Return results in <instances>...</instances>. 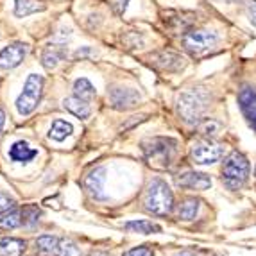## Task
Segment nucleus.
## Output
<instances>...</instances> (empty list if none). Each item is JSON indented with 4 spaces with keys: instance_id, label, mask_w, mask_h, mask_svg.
Segmentation results:
<instances>
[{
    "instance_id": "obj_1",
    "label": "nucleus",
    "mask_w": 256,
    "mask_h": 256,
    "mask_svg": "<svg viewBox=\"0 0 256 256\" xmlns=\"http://www.w3.org/2000/svg\"><path fill=\"white\" fill-rule=\"evenodd\" d=\"M210 102V94L204 88H190L178 97V113L186 124H199Z\"/></svg>"
},
{
    "instance_id": "obj_2",
    "label": "nucleus",
    "mask_w": 256,
    "mask_h": 256,
    "mask_svg": "<svg viewBox=\"0 0 256 256\" xmlns=\"http://www.w3.org/2000/svg\"><path fill=\"white\" fill-rule=\"evenodd\" d=\"M142 150L146 154V160L156 168H166L174 162L178 152V142L174 138L154 136L142 142Z\"/></svg>"
},
{
    "instance_id": "obj_3",
    "label": "nucleus",
    "mask_w": 256,
    "mask_h": 256,
    "mask_svg": "<svg viewBox=\"0 0 256 256\" xmlns=\"http://www.w3.org/2000/svg\"><path fill=\"white\" fill-rule=\"evenodd\" d=\"M144 206L149 214L166 217L174 210V196L170 186L163 180H152L147 186V192L144 196Z\"/></svg>"
},
{
    "instance_id": "obj_4",
    "label": "nucleus",
    "mask_w": 256,
    "mask_h": 256,
    "mask_svg": "<svg viewBox=\"0 0 256 256\" xmlns=\"http://www.w3.org/2000/svg\"><path fill=\"white\" fill-rule=\"evenodd\" d=\"M249 178V162L238 150L233 152L224 160L222 165V181L230 190H238Z\"/></svg>"
},
{
    "instance_id": "obj_5",
    "label": "nucleus",
    "mask_w": 256,
    "mask_h": 256,
    "mask_svg": "<svg viewBox=\"0 0 256 256\" xmlns=\"http://www.w3.org/2000/svg\"><path fill=\"white\" fill-rule=\"evenodd\" d=\"M43 94V77L38 74H30L27 77L26 84H24V90L18 95L16 98V111L22 116L30 115L32 111L38 108L40 100H42Z\"/></svg>"
},
{
    "instance_id": "obj_6",
    "label": "nucleus",
    "mask_w": 256,
    "mask_h": 256,
    "mask_svg": "<svg viewBox=\"0 0 256 256\" xmlns=\"http://www.w3.org/2000/svg\"><path fill=\"white\" fill-rule=\"evenodd\" d=\"M218 42L217 32L206 29H197V30H186L181 38L183 47L186 48L190 54H202V52L210 50L215 47Z\"/></svg>"
},
{
    "instance_id": "obj_7",
    "label": "nucleus",
    "mask_w": 256,
    "mask_h": 256,
    "mask_svg": "<svg viewBox=\"0 0 256 256\" xmlns=\"http://www.w3.org/2000/svg\"><path fill=\"white\" fill-rule=\"evenodd\" d=\"M190 156H192L194 163H197V165H212V163H217L224 156V147L208 138V140L194 144Z\"/></svg>"
},
{
    "instance_id": "obj_8",
    "label": "nucleus",
    "mask_w": 256,
    "mask_h": 256,
    "mask_svg": "<svg viewBox=\"0 0 256 256\" xmlns=\"http://www.w3.org/2000/svg\"><path fill=\"white\" fill-rule=\"evenodd\" d=\"M149 63L162 72H181L186 66V60L183 56L172 50L154 52V54L149 56Z\"/></svg>"
},
{
    "instance_id": "obj_9",
    "label": "nucleus",
    "mask_w": 256,
    "mask_h": 256,
    "mask_svg": "<svg viewBox=\"0 0 256 256\" xmlns=\"http://www.w3.org/2000/svg\"><path fill=\"white\" fill-rule=\"evenodd\" d=\"M108 100L115 110L126 111L132 110L142 102V95L134 88H122V86H116L113 90H110L108 94Z\"/></svg>"
},
{
    "instance_id": "obj_10",
    "label": "nucleus",
    "mask_w": 256,
    "mask_h": 256,
    "mask_svg": "<svg viewBox=\"0 0 256 256\" xmlns=\"http://www.w3.org/2000/svg\"><path fill=\"white\" fill-rule=\"evenodd\" d=\"M238 106L248 124L256 131V90L252 86H244L238 92Z\"/></svg>"
},
{
    "instance_id": "obj_11",
    "label": "nucleus",
    "mask_w": 256,
    "mask_h": 256,
    "mask_svg": "<svg viewBox=\"0 0 256 256\" xmlns=\"http://www.w3.org/2000/svg\"><path fill=\"white\" fill-rule=\"evenodd\" d=\"M27 54V45L24 43H13L6 47L4 50L0 52V68L2 70H11L16 68L18 64L24 61Z\"/></svg>"
},
{
    "instance_id": "obj_12",
    "label": "nucleus",
    "mask_w": 256,
    "mask_h": 256,
    "mask_svg": "<svg viewBox=\"0 0 256 256\" xmlns=\"http://www.w3.org/2000/svg\"><path fill=\"white\" fill-rule=\"evenodd\" d=\"M178 184L181 188H188V190H208L212 186V178L202 172H184L178 178Z\"/></svg>"
},
{
    "instance_id": "obj_13",
    "label": "nucleus",
    "mask_w": 256,
    "mask_h": 256,
    "mask_svg": "<svg viewBox=\"0 0 256 256\" xmlns=\"http://www.w3.org/2000/svg\"><path fill=\"white\" fill-rule=\"evenodd\" d=\"M104 184H106V168H102V166H97L95 170H92L90 174L86 176L84 180L86 190L95 199H104Z\"/></svg>"
},
{
    "instance_id": "obj_14",
    "label": "nucleus",
    "mask_w": 256,
    "mask_h": 256,
    "mask_svg": "<svg viewBox=\"0 0 256 256\" xmlns=\"http://www.w3.org/2000/svg\"><path fill=\"white\" fill-rule=\"evenodd\" d=\"M64 246V238L43 235L36 240V252L38 256H61Z\"/></svg>"
},
{
    "instance_id": "obj_15",
    "label": "nucleus",
    "mask_w": 256,
    "mask_h": 256,
    "mask_svg": "<svg viewBox=\"0 0 256 256\" xmlns=\"http://www.w3.org/2000/svg\"><path fill=\"white\" fill-rule=\"evenodd\" d=\"M64 56H66V47H64V45L50 43V45H47L42 52V64L47 70H50V68H54L56 64L60 63L61 60H63Z\"/></svg>"
},
{
    "instance_id": "obj_16",
    "label": "nucleus",
    "mask_w": 256,
    "mask_h": 256,
    "mask_svg": "<svg viewBox=\"0 0 256 256\" xmlns=\"http://www.w3.org/2000/svg\"><path fill=\"white\" fill-rule=\"evenodd\" d=\"M63 106L66 111H70L72 115H76L77 118H88V116L92 115V108L90 104H88V100H84V98L77 97V95H72V97H66L63 100Z\"/></svg>"
},
{
    "instance_id": "obj_17",
    "label": "nucleus",
    "mask_w": 256,
    "mask_h": 256,
    "mask_svg": "<svg viewBox=\"0 0 256 256\" xmlns=\"http://www.w3.org/2000/svg\"><path fill=\"white\" fill-rule=\"evenodd\" d=\"M36 154H38V150L29 147L27 142H22V140L13 144V147L9 149V158L13 160V162H20V163L30 162L32 158H36Z\"/></svg>"
},
{
    "instance_id": "obj_18",
    "label": "nucleus",
    "mask_w": 256,
    "mask_h": 256,
    "mask_svg": "<svg viewBox=\"0 0 256 256\" xmlns=\"http://www.w3.org/2000/svg\"><path fill=\"white\" fill-rule=\"evenodd\" d=\"M27 244L22 238H0V256H22L26 252Z\"/></svg>"
},
{
    "instance_id": "obj_19",
    "label": "nucleus",
    "mask_w": 256,
    "mask_h": 256,
    "mask_svg": "<svg viewBox=\"0 0 256 256\" xmlns=\"http://www.w3.org/2000/svg\"><path fill=\"white\" fill-rule=\"evenodd\" d=\"M45 2L42 0H14V14L16 16H29L32 13L45 11Z\"/></svg>"
},
{
    "instance_id": "obj_20",
    "label": "nucleus",
    "mask_w": 256,
    "mask_h": 256,
    "mask_svg": "<svg viewBox=\"0 0 256 256\" xmlns=\"http://www.w3.org/2000/svg\"><path fill=\"white\" fill-rule=\"evenodd\" d=\"M199 206H201V202L197 201L196 197H186L181 201L180 208H178V217L181 220H192L199 214Z\"/></svg>"
},
{
    "instance_id": "obj_21",
    "label": "nucleus",
    "mask_w": 256,
    "mask_h": 256,
    "mask_svg": "<svg viewBox=\"0 0 256 256\" xmlns=\"http://www.w3.org/2000/svg\"><path fill=\"white\" fill-rule=\"evenodd\" d=\"M124 228L132 233H140V235H150V233H162V228L150 220H131L126 222Z\"/></svg>"
},
{
    "instance_id": "obj_22",
    "label": "nucleus",
    "mask_w": 256,
    "mask_h": 256,
    "mask_svg": "<svg viewBox=\"0 0 256 256\" xmlns=\"http://www.w3.org/2000/svg\"><path fill=\"white\" fill-rule=\"evenodd\" d=\"M72 132H74V128L70 122H66V120H54L50 126V131H48V136L56 142H63V140H66Z\"/></svg>"
},
{
    "instance_id": "obj_23",
    "label": "nucleus",
    "mask_w": 256,
    "mask_h": 256,
    "mask_svg": "<svg viewBox=\"0 0 256 256\" xmlns=\"http://www.w3.org/2000/svg\"><path fill=\"white\" fill-rule=\"evenodd\" d=\"M20 226H24L22 210L13 208L0 217V230H14V228H20Z\"/></svg>"
},
{
    "instance_id": "obj_24",
    "label": "nucleus",
    "mask_w": 256,
    "mask_h": 256,
    "mask_svg": "<svg viewBox=\"0 0 256 256\" xmlns=\"http://www.w3.org/2000/svg\"><path fill=\"white\" fill-rule=\"evenodd\" d=\"M74 95L84 98V100H92L97 95V90L86 77H81V79H76V82H74Z\"/></svg>"
},
{
    "instance_id": "obj_25",
    "label": "nucleus",
    "mask_w": 256,
    "mask_h": 256,
    "mask_svg": "<svg viewBox=\"0 0 256 256\" xmlns=\"http://www.w3.org/2000/svg\"><path fill=\"white\" fill-rule=\"evenodd\" d=\"M218 131H220V124H218L217 120L204 118L199 122V132H201L204 138H210V140H212L214 136H217Z\"/></svg>"
},
{
    "instance_id": "obj_26",
    "label": "nucleus",
    "mask_w": 256,
    "mask_h": 256,
    "mask_svg": "<svg viewBox=\"0 0 256 256\" xmlns=\"http://www.w3.org/2000/svg\"><path fill=\"white\" fill-rule=\"evenodd\" d=\"M40 215H42V212H40V208L34 204H29V206H26V208H22L24 226H34V224H38Z\"/></svg>"
},
{
    "instance_id": "obj_27",
    "label": "nucleus",
    "mask_w": 256,
    "mask_h": 256,
    "mask_svg": "<svg viewBox=\"0 0 256 256\" xmlns=\"http://www.w3.org/2000/svg\"><path fill=\"white\" fill-rule=\"evenodd\" d=\"M14 206H16L14 199H11V197L6 196V194H0V215L9 212V210H13Z\"/></svg>"
},
{
    "instance_id": "obj_28",
    "label": "nucleus",
    "mask_w": 256,
    "mask_h": 256,
    "mask_svg": "<svg viewBox=\"0 0 256 256\" xmlns=\"http://www.w3.org/2000/svg\"><path fill=\"white\" fill-rule=\"evenodd\" d=\"M124 256H154V252H152V249L142 246V248H134V249H131V251H128Z\"/></svg>"
},
{
    "instance_id": "obj_29",
    "label": "nucleus",
    "mask_w": 256,
    "mask_h": 256,
    "mask_svg": "<svg viewBox=\"0 0 256 256\" xmlns=\"http://www.w3.org/2000/svg\"><path fill=\"white\" fill-rule=\"evenodd\" d=\"M128 2L129 0H113V9H115V13L118 14H124L126 8H128Z\"/></svg>"
},
{
    "instance_id": "obj_30",
    "label": "nucleus",
    "mask_w": 256,
    "mask_h": 256,
    "mask_svg": "<svg viewBox=\"0 0 256 256\" xmlns=\"http://www.w3.org/2000/svg\"><path fill=\"white\" fill-rule=\"evenodd\" d=\"M174 256H206V252H202V251H194V249H183V251L176 252Z\"/></svg>"
},
{
    "instance_id": "obj_31",
    "label": "nucleus",
    "mask_w": 256,
    "mask_h": 256,
    "mask_svg": "<svg viewBox=\"0 0 256 256\" xmlns=\"http://www.w3.org/2000/svg\"><path fill=\"white\" fill-rule=\"evenodd\" d=\"M94 52H92V48L84 47V48H79V50L76 52V58H84V56H92Z\"/></svg>"
},
{
    "instance_id": "obj_32",
    "label": "nucleus",
    "mask_w": 256,
    "mask_h": 256,
    "mask_svg": "<svg viewBox=\"0 0 256 256\" xmlns=\"http://www.w3.org/2000/svg\"><path fill=\"white\" fill-rule=\"evenodd\" d=\"M249 13H251V22L256 24V4L254 2H251V6H249Z\"/></svg>"
},
{
    "instance_id": "obj_33",
    "label": "nucleus",
    "mask_w": 256,
    "mask_h": 256,
    "mask_svg": "<svg viewBox=\"0 0 256 256\" xmlns=\"http://www.w3.org/2000/svg\"><path fill=\"white\" fill-rule=\"evenodd\" d=\"M4 124H6V115H4V111L0 110V132L4 129Z\"/></svg>"
},
{
    "instance_id": "obj_34",
    "label": "nucleus",
    "mask_w": 256,
    "mask_h": 256,
    "mask_svg": "<svg viewBox=\"0 0 256 256\" xmlns=\"http://www.w3.org/2000/svg\"><path fill=\"white\" fill-rule=\"evenodd\" d=\"M90 256H111V254H108V252H104V251H94Z\"/></svg>"
},
{
    "instance_id": "obj_35",
    "label": "nucleus",
    "mask_w": 256,
    "mask_h": 256,
    "mask_svg": "<svg viewBox=\"0 0 256 256\" xmlns=\"http://www.w3.org/2000/svg\"><path fill=\"white\" fill-rule=\"evenodd\" d=\"M217 256H222V254H217Z\"/></svg>"
},
{
    "instance_id": "obj_36",
    "label": "nucleus",
    "mask_w": 256,
    "mask_h": 256,
    "mask_svg": "<svg viewBox=\"0 0 256 256\" xmlns=\"http://www.w3.org/2000/svg\"><path fill=\"white\" fill-rule=\"evenodd\" d=\"M254 174H256V170H254Z\"/></svg>"
}]
</instances>
